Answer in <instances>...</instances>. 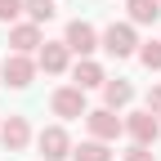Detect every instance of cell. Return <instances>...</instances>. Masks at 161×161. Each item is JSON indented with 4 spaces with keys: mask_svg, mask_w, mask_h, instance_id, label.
Segmentation results:
<instances>
[{
    "mask_svg": "<svg viewBox=\"0 0 161 161\" xmlns=\"http://www.w3.org/2000/svg\"><path fill=\"white\" fill-rule=\"evenodd\" d=\"M108 45H112L116 54H125V49H130V31H125V27H112V31H108Z\"/></svg>",
    "mask_w": 161,
    "mask_h": 161,
    "instance_id": "1",
    "label": "cell"
},
{
    "mask_svg": "<svg viewBox=\"0 0 161 161\" xmlns=\"http://www.w3.org/2000/svg\"><path fill=\"white\" fill-rule=\"evenodd\" d=\"M130 9H134V18H139V23L157 18V5H152V0H130Z\"/></svg>",
    "mask_w": 161,
    "mask_h": 161,
    "instance_id": "2",
    "label": "cell"
},
{
    "mask_svg": "<svg viewBox=\"0 0 161 161\" xmlns=\"http://www.w3.org/2000/svg\"><path fill=\"white\" fill-rule=\"evenodd\" d=\"M72 45H76V49H90V45H94V31L76 23V27H72Z\"/></svg>",
    "mask_w": 161,
    "mask_h": 161,
    "instance_id": "3",
    "label": "cell"
},
{
    "mask_svg": "<svg viewBox=\"0 0 161 161\" xmlns=\"http://www.w3.org/2000/svg\"><path fill=\"white\" fill-rule=\"evenodd\" d=\"M40 143H45V148H49L45 157H63V134H58V130H49L45 139H40Z\"/></svg>",
    "mask_w": 161,
    "mask_h": 161,
    "instance_id": "4",
    "label": "cell"
},
{
    "mask_svg": "<svg viewBox=\"0 0 161 161\" xmlns=\"http://www.w3.org/2000/svg\"><path fill=\"white\" fill-rule=\"evenodd\" d=\"M76 108H80L76 94H58V112H76Z\"/></svg>",
    "mask_w": 161,
    "mask_h": 161,
    "instance_id": "5",
    "label": "cell"
},
{
    "mask_svg": "<svg viewBox=\"0 0 161 161\" xmlns=\"http://www.w3.org/2000/svg\"><path fill=\"white\" fill-rule=\"evenodd\" d=\"M27 9H31L36 18H49V14H54V9H49V0H27Z\"/></svg>",
    "mask_w": 161,
    "mask_h": 161,
    "instance_id": "6",
    "label": "cell"
},
{
    "mask_svg": "<svg viewBox=\"0 0 161 161\" xmlns=\"http://www.w3.org/2000/svg\"><path fill=\"white\" fill-rule=\"evenodd\" d=\"M9 80L23 85V80H27V63H9Z\"/></svg>",
    "mask_w": 161,
    "mask_h": 161,
    "instance_id": "7",
    "label": "cell"
},
{
    "mask_svg": "<svg viewBox=\"0 0 161 161\" xmlns=\"http://www.w3.org/2000/svg\"><path fill=\"white\" fill-rule=\"evenodd\" d=\"M76 157H80V161H108V157H103V148H94V143H90V148H80Z\"/></svg>",
    "mask_w": 161,
    "mask_h": 161,
    "instance_id": "8",
    "label": "cell"
},
{
    "mask_svg": "<svg viewBox=\"0 0 161 161\" xmlns=\"http://www.w3.org/2000/svg\"><path fill=\"white\" fill-rule=\"evenodd\" d=\"M94 130H98V134H112L116 121H112V116H94Z\"/></svg>",
    "mask_w": 161,
    "mask_h": 161,
    "instance_id": "9",
    "label": "cell"
},
{
    "mask_svg": "<svg viewBox=\"0 0 161 161\" xmlns=\"http://www.w3.org/2000/svg\"><path fill=\"white\" fill-rule=\"evenodd\" d=\"M152 130H157V125H152V121H148V116H134V134H143V139H148Z\"/></svg>",
    "mask_w": 161,
    "mask_h": 161,
    "instance_id": "10",
    "label": "cell"
},
{
    "mask_svg": "<svg viewBox=\"0 0 161 161\" xmlns=\"http://www.w3.org/2000/svg\"><path fill=\"white\" fill-rule=\"evenodd\" d=\"M143 58H148V67H161V45H148Z\"/></svg>",
    "mask_w": 161,
    "mask_h": 161,
    "instance_id": "11",
    "label": "cell"
},
{
    "mask_svg": "<svg viewBox=\"0 0 161 161\" xmlns=\"http://www.w3.org/2000/svg\"><path fill=\"white\" fill-rule=\"evenodd\" d=\"M98 80V67H80V85H94Z\"/></svg>",
    "mask_w": 161,
    "mask_h": 161,
    "instance_id": "12",
    "label": "cell"
},
{
    "mask_svg": "<svg viewBox=\"0 0 161 161\" xmlns=\"http://www.w3.org/2000/svg\"><path fill=\"white\" fill-rule=\"evenodd\" d=\"M108 94H112V103H125V98H130V90H125V85H112Z\"/></svg>",
    "mask_w": 161,
    "mask_h": 161,
    "instance_id": "13",
    "label": "cell"
},
{
    "mask_svg": "<svg viewBox=\"0 0 161 161\" xmlns=\"http://www.w3.org/2000/svg\"><path fill=\"white\" fill-rule=\"evenodd\" d=\"M14 9H18V0H0V18H9Z\"/></svg>",
    "mask_w": 161,
    "mask_h": 161,
    "instance_id": "14",
    "label": "cell"
}]
</instances>
